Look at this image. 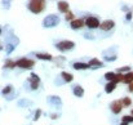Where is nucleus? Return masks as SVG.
Here are the masks:
<instances>
[{
    "mask_svg": "<svg viewBox=\"0 0 133 125\" xmlns=\"http://www.w3.org/2000/svg\"><path fill=\"white\" fill-rule=\"evenodd\" d=\"M29 9L34 14H39L45 9V1L44 0H32L29 3Z\"/></svg>",
    "mask_w": 133,
    "mask_h": 125,
    "instance_id": "obj_1",
    "label": "nucleus"
},
{
    "mask_svg": "<svg viewBox=\"0 0 133 125\" xmlns=\"http://www.w3.org/2000/svg\"><path fill=\"white\" fill-rule=\"evenodd\" d=\"M59 23V18L54 14H49L43 19V26L44 27H54Z\"/></svg>",
    "mask_w": 133,
    "mask_h": 125,
    "instance_id": "obj_2",
    "label": "nucleus"
},
{
    "mask_svg": "<svg viewBox=\"0 0 133 125\" xmlns=\"http://www.w3.org/2000/svg\"><path fill=\"white\" fill-rule=\"evenodd\" d=\"M75 46V43L71 40H61L56 44V48L61 52H66V50H71Z\"/></svg>",
    "mask_w": 133,
    "mask_h": 125,
    "instance_id": "obj_3",
    "label": "nucleus"
},
{
    "mask_svg": "<svg viewBox=\"0 0 133 125\" xmlns=\"http://www.w3.org/2000/svg\"><path fill=\"white\" fill-rule=\"evenodd\" d=\"M16 63H17V67H19V68H31L35 66V61L29 59V58H21Z\"/></svg>",
    "mask_w": 133,
    "mask_h": 125,
    "instance_id": "obj_4",
    "label": "nucleus"
},
{
    "mask_svg": "<svg viewBox=\"0 0 133 125\" xmlns=\"http://www.w3.org/2000/svg\"><path fill=\"white\" fill-rule=\"evenodd\" d=\"M85 25L88 26L89 29H97L101 26V22L98 21L97 17H93V16H89L88 18L85 19Z\"/></svg>",
    "mask_w": 133,
    "mask_h": 125,
    "instance_id": "obj_5",
    "label": "nucleus"
},
{
    "mask_svg": "<svg viewBox=\"0 0 133 125\" xmlns=\"http://www.w3.org/2000/svg\"><path fill=\"white\" fill-rule=\"evenodd\" d=\"M123 102H122V99H118V101H114V102H111V105H110V108H111V111L114 112V114H120V111L123 110Z\"/></svg>",
    "mask_w": 133,
    "mask_h": 125,
    "instance_id": "obj_6",
    "label": "nucleus"
},
{
    "mask_svg": "<svg viewBox=\"0 0 133 125\" xmlns=\"http://www.w3.org/2000/svg\"><path fill=\"white\" fill-rule=\"evenodd\" d=\"M29 81H30V88H31V89L36 90V89L39 88L40 79H39V76H38L36 74H31V75H30V79H29Z\"/></svg>",
    "mask_w": 133,
    "mask_h": 125,
    "instance_id": "obj_7",
    "label": "nucleus"
},
{
    "mask_svg": "<svg viewBox=\"0 0 133 125\" xmlns=\"http://www.w3.org/2000/svg\"><path fill=\"white\" fill-rule=\"evenodd\" d=\"M70 26H71V29L78 30V29H82V27H84V26H87V25H85V19H83V18H76V19H74V21L70 22Z\"/></svg>",
    "mask_w": 133,
    "mask_h": 125,
    "instance_id": "obj_8",
    "label": "nucleus"
},
{
    "mask_svg": "<svg viewBox=\"0 0 133 125\" xmlns=\"http://www.w3.org/2000/svg\"><path fill=\"white\" fill-rule=\"evenodd\" d=\"M114 26H115V22H114L112 19H106V21L101 22L99 29H101L102 31H110L111 29H114Z\"/></svg>",
    "mask_w": 133,
    "mask_h": 125,
    "instance_id": "obj_9",
    "label": "nucleus"
},
{
    "mask_svg": "<svg viewBox=\"0 0 133 125\" xmlns=\"http://www.w3.org/2000/svg\"><path fill=\"white\" fill-rule=\"evenodd\" d=\"M57 8H58V10H59L61 13H67V12L70 10V5H69V3H66V1H58Z\"/></svg>",
    "mask_w": 133,
    "mask_h": 125,
    "instance_id": "obj_10",
    "label": "nucleus"
},
{
    "mask_svg": "<svg viewBox=\"0 0 133 125\" xmlns=\"http://www.w3.org/2000/svg\"><path fill=\"white\" fill-rule=\"evenodd\" d=\"M74 95H76V97H83L84 95V89H83V86H80V85H75L74 86Z\"/></svg>",
    "mask_w": 133,
    "mask_h": 125,
    "instance_id": "obj_11",
    "label": "nucleus"
},
{
    "mask_svg": "<svg viewBox=\"0 0 133 125\" xmlns=\"http://www.w3.org/2000/svg\"><path fill=\"white\" fill-rule=\"evenodd\" d=\"M89 63H83V62H75L74 63V68L75 70H87L89 68Z\"/></svg>",
    "mask_w": 133,
    "mask_h": 125,
    "instance_id": "obj_12",
    "label": "nucleus"
},
{
    "mask_svg": "<svg viewBox=\"0 0 133 125\" xmlns=\"http://www.w3.org/2000/svg\"><path fill=\"white\" fill-rule=\"evenodd\" d=\"M116 85H118V83H116V81H110V83H107V84H106V86H105L106 93H111V92L116 88Z\"/></svg>",
    "mask_w": 133,
    "mask_h": 125,
    "instance_id": "obj_13",
    "label": "nucleus"
},
{
    "mask_svg": "<svg viewBox=\"0 0 133 125\" xmlns=\"http://www.w3.org/2000/svg\"><path fill=\"white\" fill-rule=\"evenodd\" d=\"M105 78H106V80H109V83H110V81H116L118 74L110 71V72H106V74H105Z\"/></svg>",
    "mask_w": 133,
    "mask_h": 125,
    "instance_id": "obj_14",
    "label": "nucleus"
},
{
    "mask_svg": "<svg viewBox=\"0 0 133 125\" xmlns=\"http://www.w3.org/2000/svg\"><path fill=\"white\" fill-rule=\"evenodd\" d=\"M89 66H90V67H102L103 65H102V62H101L99 59H97V58H92V59L89 61Z\"/></svg>",
    "mask_w": 133,
    "mask_h": 125,
    "instance_id": "obj_15",
    "label": "nucleus"
},
{
    "mask_svg": "<svg viewBox=\"0 0 133 125\" xmlns=\"http://www.w3.org/2000/svg\"><path fill=\"white\" fill-rule=\"evenodd\" d=\"M61 76H62V79L65 80V83H71V81L74 80V76H72L71 74H69V72H62Z\"/></svg>",
    "mask_w": 133,
    "mask_h": 125,
    "instance_id": "obj_16",
    "label": "nucleus"
},
{
    "mask_svg": "<svg viewBox=\"0 0 133 125\" xmlns=\"http://www.w3.org/2000/svg\"><path fill=\"white\" fill-rule=\"evenodd\" d=\"M36 57L39 59H45V61H50L53 57L49 54V53H36Z\"/></svg>",
    "mask_w": 133,
    "mask_h": 125,
    "instance_id": "obj_17",
    "label": "nucleus"
},
{
    "mask_svg": "<svg viewBox=\"0 0 133 125\" xmlns=\"http://www.w3.org/2000/svg\"><path fill=\"white\" fill-rule=\"evenodd\" d=\"M123 83H125V84H132L133 83V72H128V74L124 75Z\"/></svg>",
    "mask_w": 133,
    "mask_h": 125,
    "instance_id": "obj_18",
    "label": "nucleus"
},
{
    "mask_svg": "<svg viewBox=\"0 0 133 125\" xmlns=\"http://www.w3.org/2000/svg\"><path fill=\"white\" fill-rule=\"evenodd\" d=\"M6 68H14L16 66H17V63L14 62V61H12V59H6L5 61V65H4Z\"/></svg>",
    "mask_w": 133,
    "mask_h": 125,
    "instance_id": "obj_19",
    "label": "nucleus"
},
{
    "mask_svg": "<svg viewBox=\"0 0 133 125\" xmlns=\"http://www.w3.org/2000/svg\"><path fill=\"white\" fill-rule=\"evenodd\" d=\"M49 102H53V103H56L57 106H61V99L57 97V95H52V97H49Z\"/></svg>",
    "mask_w": 133,
    "mask_h": 125,
    "instance_id": "obj_20",
    "label": "nucleus"
},
{
    "mask_svg": "<svg viewBox=\"0 0 133 125\" xmlns=\"http://www.w3.org/2000/svg\"><path fill=\"white\" fill-rule=\"evenodd\" d=\"M122 102H123V106H124V107H129V106L132 105V99H131L129 97H124V98H122Z\"/></svg>",
    "mask_w": 133,
    "mask_h": 125,
    "instance_id": "obj_21",
    "label": "nucleus"
},
{
    "mask_svg": "<svg viewBox=\"0 0 133 125\" xmlns=\"http://www.w3.org/2000/svg\"><path fill=\"white\" fill-rule=\"evenodd\" d=\"M12 90H13V86H12V85H6V86H5V88L3 89L1 94H3V95H8V94H9V93H10Z\"/></svg>",
    "mask_w": 133,
    "mask_h": 125,
    "instance_id": "obj_22",
    "label": "nucleus"
},
{
    "mask_svg": "<svg viewBox=\"0 0 133 125\" xmlns=\"http://www.w3.org/2000/svg\"><path fill=\"white\" fill-rule=\"evenodd\" d=\"M122 121H123V123H128V124H129V123H133V116L132 115H131V116H127V115H125V116L122 117Z\"/></svg>",
    "mask_w": 133,
    "mask_h": 125,
    "instance_id": "obj_23",
    "label": "nucleus"
},
{
    "mask_svg": "<svg viewBox=\"0 0 133 125\" xmlns=\"http://www.w3.org/2000/svg\"><path fill=\"white\" fill-rule=\"evenodd\" d=\"M122 72H129V67L128 66H125V67H120V68H118V71H116V74H122Z\"/></svg>",
    "mask_w": 133,
    "mask_h": 125,
    "instance_id": "obj_24",
    "label": "nucleus"
},
{
    "mask_svg": "<svg viewBox=\"0 0 133 125\" xmlns=\"http://www.w3.org/2000/svg\"><path fill=\"white\" fill-rule=\"evenodd\" d=\"M66 19H67V21H70V22L75 19V17H74V14H72V13H71L70 10H69V12L66 13Z\"/></svg>",
    "mask_w": 133,
    "mask_h": 125,
    "instance_id": "obj_25",
    "label": "nucleus"
},
{
    "mask_svg": "<svg viewBox=\"0 0 133 125\" xmlns=\"http://www.w3.org/2000/svg\"><path fill=\"white\" fill-rule=\"evenodd\" d=\"M40 115H42V110H36V112H35V116H34V120H35V121H36V120H39Z\"/></svg>",
    "mask_w": 133,
    "mask_h": 125,
    "instance_id": "obj_26",
    "label": "nucleus"
},
{
    "mask_svg": "<svg viewBox=\"0 0 133 125\" xmlns=\"http://www.w3.org/2000/svg\"><path fill=\"white\" fill-rule=\"evenodd\" d=\"M50 117H52V119H57V117H58V115H57V114H52V115H50Z\"/></svg>",
    "mask_w": 133,
    "mask_h": 125,
    "instance_id": "obj_27",
    "label": "nucleus"
},
{
    "mask_svg": "<svg viewBox=\"0 0 133 125\" xmlns=\"http://www.w3.org/2000/svg\"><path fill=\"white\" fill-rule=\"evenodd\" d=\"M129 92H133V83L129 84Z\"/></svg>",
    "mask_w": 133,
    "mask_h": 125,
    "instance_id": "obj_28",
    "label": "nucleus"
},
{
    "mask_svg": "<svg viewBox=\"0 0 133 125\" xmlns=\"http://www.w3.org/2000/svg\"><path fill=\"white\" fill-rule=\"evenodd\" d=\"M120 125H128V123H123V121H122V124Z\"/></svg>",
    "mask_w": 133,
    "mask_h": 125,
    "instance_id": "obj_29",
    "label": "nucleus"
},
{
    "mask_svg": "<svg viewBox=\"0 0 133 125\" xmlns=\"http://www.w3.org/2000/svg\"><path fill=\"white\" fill-rule=\"evenodd\" d=\"M131 115H132V116H133V110H132V112H131Z\"/></svg>",
    "mask_w": 133,
    "mask_h": 125,
    "instance_id": "obj_30",
    "label": "nucleus"
}]
</instances>
